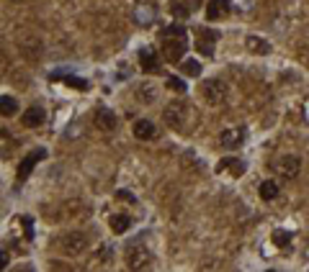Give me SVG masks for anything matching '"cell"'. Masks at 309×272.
Returning <instances> with one entry per match:
<instances>
[{
    "instance_id": "1",
    "label": "cell",
    "mask_w": 309,
    "mask_h": 272,
    "mask_svg": "<svg viewBox=\"0 0 309 272\" xmlns=\"http://www.w3.org/2000/svg\"><path fill=\"white\" fill-rule=\"evenodd\" d=\"M188 47V39H186V29L181 24H173L165 29L163 34V54L168 62H181Z\"/></svg>"
},
{
    "instance_id": "2",
    "label": "cell",
    "mask_w": 309,
    "mask_h": 272,
    "mask_svg": "<svg viewBox=\"0 0 309 272\" xmlns=\"http://www.w3.org/2000/svg\"><path fill=\"white\" fill-rule=\"evenodd\" d=\"M201 95L206 98V103H211V105H222L224 100H227V95H229V87H227V82L224 80H206L204 85H201Z\"/></svg>"
},
{
    "instance_id": "3",
    "label": "cell",
    "mask_w": 309,
    "mask_h": 272,
    "mask_svg": "<svg viewBox=\"0 0 309 272\" xmlns=\"http://www.w3.org/2000/svg\"><path fill=\"white\" fill-rule=\"evenodd\" d=\"M188 105L183 103V100H173V103H168V108H165V123L170 126V128H181L186 121H188Z\"/></svg>"
},
{
    "instance_id": "4",
    "label": "cell",
    "mask_w": 309,
    "mask_h": 272,
    "mask_svg": "<svg viewBox=\"0 0 309 272\" xmlns=\"http://www.w3.org/2000/svg\"><path fill=\"white\" fill-rule=\"evenodd\" d=\"M281 177H296L299 175V167H301V162H299V157H294V154H286V157H278V160L271 165Z\"/></svg>"
},
{
    "instance_id": "5",
    "label": "cell",
    "mask_w": 309,
    "mask_h": 272,
    "mask_svg": "<svg viewBox=\"0 0 309 272\" xmlns=\"http://www.w3.org/2000/svg\"><path fill=\"white\" fill-rule=\"evenodd\" d=\"M44 157H47V149H34L29 157H24V162L18 165V183H24V180L31 175V170L36 167V162H41Z\"/></svg>"
},
{
    "instance_id": "6",
    "label": "cell",
    "mask_w": 309,
    "mask_h": 272,
    "mask_svg": "<svg viewBox=\"0 0 309 272\" xmlns=\"http://www.w3.org/2000/svg\"><path fill=\"white\" fill-rule=\"evenodd\" d=\"M149 259H152V254L147 252V249H144L142 244L131 246L129 252H126V264H129L131 269H142V267H147V264H149Z\"/></svg>"
},
{
    "instance_id": "7",
    "label": "cell",
    "mask_w": 309,
    "mask_h": 272,
    "mask_svg": "<svg viewBox=\"0 0 309 272\" xmlns=\"http://www.w3.org/2000/svg\"><path fill=\"white\" fill-rule=\"evenodd\" d=\"M59 244H62V252L64 254H72L75 257V254H80L83 249L88 246V239L83 234H67V236H62Z\"/></svg>"
},
{
    "instance_id": "8",
    "label": "cell",
    "mask_w": 309,
    "mask_h": 272,
    "mask_svg": "<svg viewBox=\"0 0 309 272\" xmlns=\"http://www.w3.org/2000/svg\"><path fill=\"white\" fill-rule=\"evenodd\" d=\"M216 39H219V34H214V31H209V29H201V31L196 34V49L201 52V54H206V57H211Z\"/></svg>"
},
{
    "instance_id": "9",
    "label": "cell",
    "mask_w": 309,
    "mask_h": 272,
    "mask_svg": "<svg viewBox=\"0 0 309 272\" xmlns=\"http://www.w3.org/2000/svg\"><path fill=\"white\" fill-rule=\"evenodd\" d=\"M131 131H134V136H137V139H142V142H149V139H154V136H158V128H154V123L147 121V118L134 121Z\"/></svg>"
},
{
    "instance_id": "10",
    "label": "cell",
    "mask_w": 309,
    "mask_h": 272,
    "mask_svg": "<svg viewBox=\"0 0 309 272\" xmlns=\"http://www.w3.org/2000/svg\"><path fill=\"white\" fill-rule=\"evenodd\" d=\"M116 113L114 110H108V108H101L98 113H96V126L101 128V131H114L116 128Z\"/></svg>"
},
{
    "instance_id": "11",
    "label": "cell",
    "mask_w": 309,
    "mask_h": 272,
    "mask_svg": "<svg viewBox=\"0 0 309 272\" xmlns=\"http://www.w3.org/2000/svg\"><path fill=\"white\" fill-rule=\"evenodd\" d=\"M16 147H18V142L13 139V133L0 128V160H8V157L16 152Z\"/></svg>"
},
{
    "instance_id": "12",
    "label": "cell",
    "mask_w": 309,
    "mask_h": 272,
    "mask_svg": "<svg viewBox=\"0 0 309 272\" xmlns=\"http://www.w3.org/2000/svg\"><path fill=\"white\" fill-rule=\"evenodd\" d=\"M242 139H245V131L242 128H224L222 131V147H227V149H237L242 144Z\"/></svg>"
},
{
    "instance_id": "13",
    "label": "cell",
    "mask_w": 309,
    "mask_h": 272,
    "mask_svg": "<svg viewBox=\"0 0 309 272\" xmlns=\"http://www.w3.org/2000/svg\"><path fill=\"white\" fill-rule=\"evenodd\" d=\"M245 44H248V49H250L253 54H260V57L271 54V44H268L266 39H260V36H248Z\"/></svg>"
},
{
    "instance_id": "14",
    "label": "cell",
    "mask_w": 309,
    "mask_h": 272,
    "mask_svg": "<svg viewBox=\"0 0 309 272\" xmlns=\"http://www.w3.org/2000/svg\"><path fill=\"white\" fill-rule=\"evenodd\" d=\"M41 121H44V110H41L39 105H31V108L24 113V126H29V128L41 126Z\"/></svg>"
},
{
    "instance_id": "15",
    "label": "cell",
    "mask_w": 309,
    "mask_h": 272,
    "mask_svg": "<svg viewBox=\"0 0 309 272\" xmlns=\"http://www.w3.org/2000/svg\"><path fill=\"white\" fill-rule=\"evenodd\" d=\"M139 64H142V70H144V72H154V70H158V64H160V57L154 54V52H149V49H142V54H139Z\"/></svg>"
},
{
    "instance_id": "16",
    "label": "cell",
    "mask_w": 309,
    "mask_h": 272,
    "mask_svg": "<svg viewBox=\"0 0 309 272\" xmlns=\"http://www.w3.org/2000/svg\"><path fill=\"white\" fill-rule=\"evenodd\" d=\"M108 226H111V231H114V234H124V231L129 229V226H131V218H129V216H124V213H116V216H111Z\"/></svg>"
},
{
    "instance_id": "17",
    "label": "cell",
    "mask_w": 309,
    "mask_h": 272,
    "mask_svg": "<svg viewBox=\"0 0 309 272\" xmlns=\"http://www.w3.org/2000/svg\"><path fill=\"white\" fill-rule=\"evenodd\" d=\"M260 198L263 200H276L278 198V185L273 183V180H263L260 183Z\"/></svg>"
},
{
    "instance_id": "18",
    "label": "cell",
    "mask_w": 309,
    "mask_h": 272,
    "mask_svg": "<svg viewBox=\"0 0 309 272\" xmlns=\"http://www.w3.org/2000/svg\"><path fill=\"white\" fill-rule=\"evenodd\" d=\"M134 21H137L139 26H149L152 21H154V11H152L149 6H139L137 13H134Z\"/></svg>"
},
{
    "instance_id": "19",
    "label": "cell",
    "mask_w": 309,
    "mask_h": 272,
    "mask_svg": "<svg viewBox=\"0 0 309 272\" xmlns=\"http://www.w3.org/2000/svg\"><path fill=\"white\" fill-rule=\"evenodd\" d=\"M224 11H227V6L222 3V0H211V3L206 6V18L209 21H216V18L224 16Z\"/></svg>"
},
{
    "instance_id": "20",
    "label": "cell",
    "mask_w": 309,
    "mask_h": 272,
    "mask_svg": "<svg viewBox=\"0 0 309 272\" xmlns=\"http://www.w3.org/2000/svg\"><path fill=\"white\" fill-rule=\"evenodd\" d=\"M16 110H18L16 98H11V95H0V113H3V116H13Z\"/></svg>"
},
{
    "instance_id": "21",
    "label": "cell",
    "mask_w": 309,
    "mask_h": 272,
    "mask_svg": "<svg viewBox=\"0 0 309 272\" xmlns=\"http://www.w3.org/2000/svg\"><path fill=\"white\" fill-rule=\"evenodd\" d=\"M181 72H183V75H188V77H198V75H201V62H196V59H186V62L181 64Z\"/></svg>"
},
{
    "instance_id": "22",
    "label": "cell",
    "mask_w": 309,
    "mask_h": 272,
    "mask_svg": "<svg viewBox=\"0 0 309 272\" xmlns=\"http://www.w3.org/2000/svg\"><path fill=\"white\" fill-rule=\"evenodd\" d=\"M227 167H229V170L235 172V177H237V175H242V172H245V162H237V160H224V162L219 165L216 170L222 172V170H227Z\"/></svg>"
},
{
    "instance_id": "23",
    "label": "cell",
    "mask_w": 309,
    "mask_h": 272,
    "mask_svg": "<svg viewBox=\"0 0 309 272\" xmlns=\"http://www.w3.org/2000/svg\"><path fill=\"white\" fill-rule=\"evenodd\" d=\"M168 87L175 90V93H186V82L181 77H168Z\"/></svg>"
},
{
    "instance_id": "24",
    "label": "cell",
    "mask_w": 309,
    "mask_h": 272,
    "mask_svg": "<svg viewBox=\"0 0 309 272\" xmlns=\"http://www.w3.org/2000/svg\"><path fill=\"white\" fill-rule=\"evenodd\" d=\"M289 241H291V234H289V231H273V244L286 246Z\"/></svg>"
},
{
    "instance_id": "25",
    "label": "cell",
    "mask_w": 309,
    "mask_h": 272,
    "mask_svg": "<svg viewBox=\"0 0 309 272\" xmlns=\"http://www.w3.org/2000/svg\"><path fill=\"white\" fill-rule=\"evenodd\" d=\"M64 82H67L70 87H78V90H85V87H88V82L80 80V77H64Z\"/></svg>"
},
{
    "instance_id": "26",
    "label": "cell",
    "mask_w": 309,
    "mask_h": 272,
    "mask_svg": "<svg viewBox=\"0 0 309 272\" xmlns=\"http://www.w3.org/2000/svg\"><path fill=\"white\" fill-rule=\"evenodd\" d=\"M21 223H24V229H26V236H34V221L29 216H21Z\"/></svg>"
},
{
    "instance_id": "27",
    "label": "cell",
    "mask_w": 309,
    "mask_h": 272,
    "mask_svg": "<svg viewBox=\"0 0 309 272\" xmlns=\"http://www.w3.org/2000/svg\"><path fill=\"white\" fill-rule=\"evenodd\" d=\"M173 13L178 16V18H186V16H188V11H186L183 6H175V8H173Z\"/></svg>"
},
{
    "instance_id": "28",
    "label": "cell",
    "mask_w": 309,
    "mask_h": 272,
    "mask_svg": "<svg viewBox=\"0 0 309 272\" xmlns=\"http://www.w3.org/2000/svg\"><path fill=\"white\" fill-rule=\"evenodd\" d=\"M8 264V257H6V252H0V269H3Z\"/></svg>"
}]
</instances>
